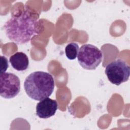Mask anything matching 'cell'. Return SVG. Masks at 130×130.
<instances>
[{"label": "cell", "instance_id": "cell-1", "mask_svg": "<svg viewBox=\"0 0 130 130\" xmlns=\"http://www.w3.org/2000/svg\"><path fill=\"white\" fill-rule=\"evenodd\" d=\"M39 14L26 9L18 15L12 16L6 22L4 29L7 37L18 44L28 42L32 36L39 33Z\"/></svg>", "mask_w": 130, "mask_h": 130}, {"label": "cell", "instance_id": "cell-2", "mask_svg": "<svg viewBox=\"0 0 130 130\" xmlns=\"http://www.w3.org/2000/svg\"><path fill=\"white\" fill-rule=\"evenodd\" d=\"M24 87L30 98L40 101L49 97L52 93L54 88V79L49 73L34 72L25 78Z\"/></svg>", "mask_w": 130, "mask_h": 130}, {"label": "cell", "instance_id": "cell-3", "mask_svg": "<svg viewBox=\"0 0 130 130\" xmlns=\"http://www.w3.org/2000/svg\"><path fill=\"white\" fill-rule=\"evenodd\" d=\"M77 59L80 65L84 69L95 70L101 63L103 54L97 47L89 44L83 45L79 49Z\"/></svg>", "mask_w": 130, "mask_h": 130}, {"label": "cell", "instance_id": "cell-4", "mask_svg": "<svg viewBox=\"0 0 130 130\" xmlns=\"http://www.w3.org/2000/svg\"><path fill=\"white\" fill-rule=\"evenodd\" d=\"M105 72L109 81L118 86L128 80L130 67L123 60L118 58L107 65Z\"/></svg>", "mask_w": 130, "mask_h": 130}, {"label": "cell", "instance_id": "cell-5", "mask_svg": "<svg viewBox=\"0 0 130 130\" xmlns=\"http://www.w3.org/2000/svg\"><path fill=\"white\" fill-rule=\"evenodd\" d=\"M20 91V81L18 77L12 73H1L0 95L5 99H12Z\"/></svg>", "mask_w": 130, "mask_h": 130}, {"label": "cell", "instance_id": "cell-6", "mask_svg": "<svg viewBox=\"0 0 130 130\" xmlns=\"http://www.w3.org/2000/svg\"><path fill=\"white\" fill-rule=\"evenodd\" d=\"M58 109L57 102L49 98L40 101L36 106V115L42 119H46L54 115Z\"/></svg>", "mask_w": 130, "mask_h": 130}, {"label": "cell", "instance_id": "cell-7", "mask_svg": "<svg viewBox=\"0 0 130 130\" xmlns=\"http://www.w3.org/2000/svg\"><path fill=\"white\" fill-rule=\"evenodd\" d=\"M9 61L13 68L18 71H25L29 66L28 57L23 52H17L11 55Z\"/></svg>", "mask_w": 130, "mask_h": 130}, {"label": "cell", "instance_id": "cell-8", "mask_svg": "<svg viewBox=\"0 0 130 130\" xmlns=\"http://www.w3.org/2000/svg\"><path fill=\"white\" fill-rule=\"evenodd\" d=\"M79 50L78 45L74 42L68 44L65 48V54L67 58L70 60L76 58Z\"/></svg>", "mask_w": 130, "mask_h": 130}, {"label": "cell", "instance_id": "cell-9", "mask_svg": "<svg viewBox=\"0 0 130 130\" xmlns=\"http://www.w3.org/2000/svg\"><path fill=\"white\" fill-rule=\"evenodd\" d=\"M1 73L5 72L9 67L8 61L7 58L5 56H1Z\"/></svg>", "mask_w": 130, "mask_h": 130}]
</instances>
